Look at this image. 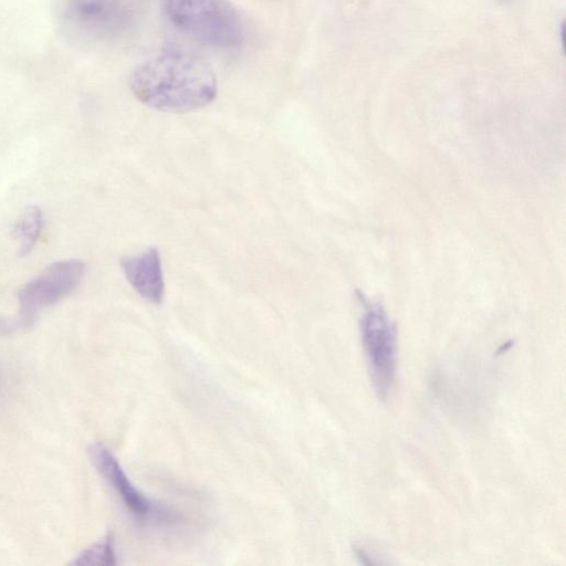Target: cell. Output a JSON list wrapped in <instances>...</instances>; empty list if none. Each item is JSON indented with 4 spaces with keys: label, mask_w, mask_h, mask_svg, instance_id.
<instances>
[{
    "label": "cell",
    "mask_w": 566,
    "mask_h": 566,
    "mask_svg": "<svg viewBox=\"0 0 566 566\" xmlns=\"http://www.w3.org/2000/svg\"><path fill=\"white\" fill-rule=\"evenodd\" d=\"M44 226L42 210L39 207H29L15 226L14 233L20 243L19 252L28 255L39 241Z\"/></svg>",
    "instance_id": "ba28073f"
},
{
    "label": "cell",
    "mask_w": 566,
    "mask_h": 566,
    "mask_svg": "<svg viewBox=\"0 0 566 566\" xmlns=\"http://www.w3.org/2000/svg\"><path fill=\"white\" fill-rule=\"evenodd\" d=\"M11 326V323L0 318V332L1 331H6V329H9Z\"/></svg>",
    "instance_id": "30bf717a"
},
{
    "label": "cell",
    "mask_w": 566,
    "mask_h": 566,
    "mask_svg": "<svg viewBox=\"0 0 566 566\" xmlns=\"http://www.w3.org/2000/svg\"><path fill=\"white\" fill-rule=\"evenodd\" d=\"M88 453L97 471L116 491L124 505L139 520L153 516L168 518L167 513L154 505V503L140 493L127 478L114 454L103 444L94 443Z\"/></svg>",
    "instance_id": "8992f818"
},
{
    "label": "cell",
    "mask_w": 566,
    "mask_h": 566,
    "mask_svg": "<svg viewBox=\"0 0 566 566\" xmlns=\"http://www.w3.org/2000/svg\"><path fill=\"white\" fill-rule=\"evenodd\" d=\"M129 87L144 105L168 113L196 111L217 96V80L208 64L180 51H165L138 64Z\"/></svg>",
    "instance_id": "6da1fadb"
},
{
    "label": "cell",
    "mask_w": 566,
    "mask_h": 566,
    "mask_svg": "<svg viewBox=\"0 0 566 566\" xmlns=\"http://www.w3.org/2000/svg\"><path fill=\"white\" fill-rule=\"evenodd\" d=\"M85 265L63 260L49 265L19 291L20 324L28 325L44 308L71 294L80 284Z\"/></svg>",
    "instance_id": "5b68a950"
},
{
    "label": "cell",
    "mask_w": 566,
    "mask_h": 566,
    "mask_svg": "<svg viewBox=\"0 0 566 566\" xmlns=\"http://www.w3.org/2000/svg\"><path fill=\"white\" fill-rule=\"evenodd\" d=\"M361 340L370 378L379 398H387L396 379L395 331L378 303H367L360 322Z\"/></svg>",
    "instance_id": "3957f363"
},
{
    "label": "cell",
    "mask_w": 566,
    "mask_h": 566,
    "mask_svg": "<svg viewBox=\"0 0 566 566\" xmlns=\"http://www.w3.org/2000/svg\"><path fill=\"white\" fill-rule=\"evenodd\" d=\"M116 563L112 534L105 535L101 541L83 551L73 562L75 565H115Z\"/></svg>",
    "instance_id": "9c48e42d"
},
{
    "label": "cell",
    "mask_w": 566,
    "mask_h": 566,
    "mask_svg": "<svg viewBox=\"0 0 566 566\" xmlns=\"http://www.w3.org/2000/svg\"><path fill=\"white\" fill-rule=\"evenodd\" d=\"M164 11L177 30L207 46L228 50L243 42V21L229 0H165Z\"/></svg>",
    "instance_id": "7a4b0ae2"
},
{
    "label": "cell",
    "mask_w": 566,
    "mask_h": 566,
    "mask_svg": "<svg viewBox=\"0 0 566 566\" xmlns=\"http://www.w3.org/2000/svg\"><path fill=\"white\" fill-rule=\"evenodd\" d=\"M122 270L132 287L145 300L160 304L165 294L161 259L156 248L120 260Z\"/></svg>",
    "instance_id": "52a82bcc"
},
{
    "label": "cell",
    "mask_w": 566,
    "mask_h": 566,
    "mask_svg": "<svg viewBox=\"0 0 566 566\" xmlns=\"http://www.w3.org/2000/svg\"><path fill=\"white\" fill-rule=\"evenodd\" d=\"M62 19L72 35L98 40L126 30L133 10L127 0H62Z\"/></svg>",
    "instance_id": "277c9868"
}]
</instances>
